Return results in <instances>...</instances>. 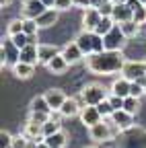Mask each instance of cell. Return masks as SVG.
<instances>
[{
	"label": "cell",
	"mask_w": 146,
	"mask_h": 148,
	"mask_svg": "<svg viewBox=\"0 0 146 148\" xmlns=\"http://www.w3.org/2000/svg\"><path fill=\"white\" fill-rule=\"evenodd\" d=\"M86 148H97V146H86Z\"/></svg>",
	"instance_id": "obj_48"
},
{
	"label": "cell",
	"mask_w": 146,
	"mask_h": 148,
	"mask_svg": "<svg viewBox=\"0 0 146 148\" xmlns=\"http://www.w3.org/2000/svg\"><path fill=\"white\" fill-rule=\"evenodd\" d=\"M113 27H115V23H113V18H111V16H101V21H99L97 27H95V33L103 37V35H107L109 31H111Z\"/></svg>",
	"instance_id": "obj_25"
},
{
	"label": "cell",
	"mask_w": 146,
	"mask_h": 148,
	"mask_svg": "<svg viewBox=\"0 0 146 148\" xmlns=\"http://www.w3.org/2000/svg\"><path fill=\"white\" fill-rule=\"evenodd\" d=\"M119 27H121V31H123V35L127 37V39H130V37H136L140 33V25L134 21V18L127 21V23H123V25H119Z\"/></svg>",
	"instance_id": "obj_28"
},
{
	"label": "cell",
	"mask_w": 146,
	"mask_h": 148,
	"mask_svg": "<svg viewBox=\"0 0 146 148\" xmlns=\"http://www.w3.org/2000/svg\"><path fill=\"white\" fill-rule=\"evenodd\" d=\"M68 60L64 58V56H62V51L56 56V58H51L49 60V64H47V70L51 72V74H64L66 70H68Z\"/></svg>",
	"instance_id": "obj_21"
},
{
	"label": "cell",
	"mask_w": 146,
	"mask_h": 148,
	"mask_svg": "<svg viewBox=\"0 0 146 148\" xmlns=\"http://www.w3.org/2000/svg\"><path fill=\"white\" fill-rule=\"evenodd\" d=\"M12 136L8 134V132H4V130H2V132H0V148H10L12 146Z\"/></svg>",
	"instance_id": "obj_37"
},
{
	"label": "cell",
	"mask_w": 146,
	"mask_h": 148,
	"mask_svg": "<svg viewBox=\"0 0 146 148\" xmlns=\"http://www.w3.org/2000/svg\"><path fill=\"white\" fill-rule=\"evenodd\" d=\"M37 31H39V25H37V21H33V18H25V27H23V33H27V35H37Z\"/></svg>",
	"instance_id": "obj_34"
},
{
	"label": "cell",
	"mask_w": 146,
	"mask_h": 148,
	"mask_svg": "<svg viewBox=\"0 0 146 148\" xmlns=\"http://www.w3.org/2000/svg\"><path fill=\"white\" fill-rule=\"evenodd\" d=\"M19 62H25V64H33L37 66L39 64V43H29L21 49V60Z\"/></svg>",
	"instance_id": "obj_14"
},
{
	"label": "cell",
	"mask_w": 146,
	"mask_h": 148,
	"mask_svg": "<svg viewBox=\"0 0 146 148\" xmlns=\"http://www.w3.org/2000/svg\"><path fill=\"white\" fill-rule=\"evenodd\" d=\"M80 95H82V99H84V105L97 107L99 103H103V101L109 97V90H107L103 84H99V82H90V84H86V86L80 90Z\"/></svg>",
	"instance_id": "obj_3"
},
{
	"label": "cell",
	"mask_w": 146,
	"mask_h": 148,
	"mask_svg": "<svg viewBox=\"0 0 146 148\" xmlns=\"http://www.w3.org/2000/svg\"><path fill=\"white\" fill-rule=\"evenodd\" d=\"M107 2H111V0H90V8H101V6H105Z\"/></svg>",
	"instance_id": "obj_41"
},
{
	"label": "cell",
	"mask_w": 146,
	"mask_h": 148,
	"mask_svg": "<svg viewBox=\"0 0 146 148\" xmlns=\"http://www.w3.org/2000/svg\"><path fill=\"white\" fill-rule=\"evenodd\" d=\"M37 148H49V146H47V144H45V140H43V142H39V146H37Z\"/></svg>",
	"instance_id": "obj_46"
},
{
	"label": "cell",
	"mask_w": 146,
	"mask_h": 148,
	"mask_svg": "<svg viewBox=\"0 0 146 148\" xmlns=\"http://www.w3.org/2000/svg\"><path fill=\"white\" fill-rule=\"evenodd\" d=\"M10 4H12V0H0V6H2V8L4 6H10Z\"/></svg>",
	"instance_id": "obj_44"
},
{
	"label": "cell",
	"mask_w": 146,
	"mask_h": 148,
	"mask_svg": "<svg viewBox=\"0 0 146 148\" xmlns=\"http://www.w3.org/2000/svg\"><path fill=\"white\" fill-rule=\"evenodd\" d=\"M37 146H39V142H37V140H29L25 148H37Z\"/></svg>",
	"instance_id": "obj_42"
},
{
	"label": "cell",
	"mask_w": 146,
	"mask_h": 148,
	"mask_svg": "<svg viewBox=\"0 0 146 148\" xmlns=\"http://www.w3.org/2000/svg\"><path fill=\"white\" fill-rule=\"evenodd\" d=\"M88 136L90 140L95 142H107L113 138V132H111V123H109V119H103L99 123H95L93 127H88Z\"/></svg>",
	"instance_id": "obj_7"
},
{
	"label": "cell",
	"mask_w": 146,
	"mask_h": 148,
	"mask_svg": "<svg viewBox=\"0 0 146 148\" xmlns=\"http://www.w3.org/2000/svg\"><path fill=\"white\" fill-rule=\"evenodd\" d=\"M101 12L97 10V8H86L84 12H82V29L84 31H95V27H97V23L101 21Z\"/></svg>",
	"instance_id": "obj_15"
},
{
	"label": "cell",
	"mask_w": 146,
	"mask_h": 148,
	"mask_svg": "<svg viewBox=\"0 0 146 148\" xmlns=\"http://www.w3.org/2000/svg\"><path fill=\"white\" fill-rule=\"evenodd\" d=\"M23 2H29V0H23Z\"/></svg>",
	"instance_id": "obj_49"
},
{
	"label": "cell",
	"mask_w": 146,
	"mask_h": 148,
	"mask_svg": "<svg viewBox=\"0 0 146 148\" xmlns=\"http://www.w3.org/2000/svg\"><path fill=\"white\" fill-rule=\"evenodd\" d=\"M49 117H51V113H41V111H31V113H29V119H31V121L41 123V125H43Z\"/></svg>",
	"instance_id": "obj_33"
},
{
	"label": "cell",
	"mask_w": 146,
	"mask_h": 148,
	"mask_svg": "<svg viewBox=\"0 0 146 148\" xmlns=\"http://www.w3.org/2000/svg\"><path fill=\"white\" fill-rule=\"evenodd\" d=\"M8 37H10V41L19 49H23L25 45H29V35L27 33H16V35H8Z\"/></svg>",
	"instance_id": "obj_31"
},
{
	"label": "cell",
	"mask_w": 146,
	"mask_h": 148,
	"mask_svg": "<svg viewBox=\"0 0 146 148\" xmlns=\"http://www.w3.org/2000/svg\"><path fill=\"white\" fill-rule=\"evenodd\" d=\"M111 2H113V0H111Z\"/></svg>",
	"instance_id": "obj_50"
},
{
	"label": "cell",
	"mask_w": 146,
	"mask_h": 148,
	"mask_svg": "<svg viewBox=\"0 0 146 148\" xmlns=\"http://www.w3.org/2000/svg\"><path fill=\"white\" fill-rule=\"evenodd\" d=\"M29 111H41V113H51V107L45 99V95H39V97H35L29 105Z\"/></svg>",
	"instance_id": "obj_24"
},
{
	"label": "cell",
	"mask_w": 146,
	"mask_h": 148,
	"mask_svg": "<svg viewBox=\"0 0 146 148\" xmlns=\"http://www.w3.org/2000/svg\"><path fill=\"white\" fill-rule=\"evenodd\" d=\"M72 6H74L72 0H56V6H53V8H58V10L62 12V10H70Z\"/></svg>",
	"instance_id": "obj_38"
},
{
	"label": "cell",
	"mask_w": 146,
	"mask_h": 148,
	"mask_svg": "<svg viewBox=\"0 0 146 148\" xmlns=\"http://www.w3.org/2000/svg\"><path fill=\"white\" fill-rule=\"evenodd\" d=\"M62 130V123H60V119H47L43 125H41V134H43V138H47V136H51V134H56V132H60Z\"/></svg>",
	"instance_id": "obj_26"
},
{
	"label": "cell",
	"mask_w": 146,
	"mask_h": 148,
	"mask_svg": "<svg viewBox=\"0 0 146 148\" xmlns=\"http://www.w3.org/2000/svg\"><path fill=\"white\" fill-rule=\"evenodd\" d=\"M47 10V6L41 2V0H29V2H23V18H33V21H37V18Z\"/></svg>",
	"instance_id": "obj_8"
},
{
	"label": "cell",
	"mask_w": 146,
	"mask_h": 148,
	"mask_svg": "<svg viewBox=\"0 0 146 148\" xmlns=\"http://www.w3.org/2000/svg\"><path fill=\"white\" fill-rule=\"evenodd\" d=\"M111 119L121 132H125V130H130L132 125H134V115L132 113H127V111H123V109H119V111H113V115L109 117Z\"/></svg>",
	"instance_id": "obj_13"
},
{
	"label": "cell",
	"mask_w": 146,
	"mask_h": 148,
	"mask_svg": "<svg viewBox=\"0 0 146 148\" xmlns=\"http://www.w3.org/2000/svg\"><path fill=\"white\" fill-rule=\"evenodd\" d=\"M27 140H37V142H43V134H41V123H35V121H27L23 132H21Z\"/></svg>",
	"instance_id": "obj_17"
},
{
	"label": "cell",
	"mask_w": 146,
	"mask_h": 148,
	"mask_svg": "<svg viewBox=\"0 0 146 148\" xmlns=\"http://www.w3.org/2000/svg\"><path fill=\"white\" fill-rule=\"evenodd\" d=\"M103 41H105V51H121L125 41H127V37L123 35L121 27L115 25L107 35H103Z\"/></svg>",
	"instance_id": "obj_5"
},
{
	"label": "cell",
	"mask_w": 146,
	"mask_h": 148,
	"mask_svg": "<svg viewBox=\"0 0 146 148\" xmlns=\"http://www.w3.org/2000/svg\"><path fill=\"white\" fill-rule=\"evenodd\" d=\"M72 2H74L76 8H82V10L90 8V0H72Z\"/></svg>",
	"instance_id": "obj_40"
},
{
	"label": "cell",
	"mask_w": 146,
	"mask_h": 148,
	"mask_svg": "<svg viewBox=\"0 0 146 148\" xmlns=\"http://www.w3.org/2000/svg\"><path fill=\"white\" fill-rule=\"evenodd\" d=\"M121 76L127 78L130 82H136V80H146V62L144 60H125L123 68H121Z\"/></svg>",
	"instance_id": "obj_4"
},
{
	"label": "cell",
	"mask_w": 146,
	"mask_h": 148,
	"mask_svg": "<svg viewBox=\"0 0 146 148\" xmlns=\"http://www.w3.org/2000/svg\"><path fill=\"white\" fill-rule=\"evenodd\" d=\"M58 14H60V10H58V8H47V10L37 18L39 29H49L51 25H56V23H58Z\"/></svg>",
	"instance_id": "obj_20"
},
{
	"label": "cell",
	"mask_w": 146,
	"mask_h": 148,
	"mask_svg": "<svg viewBox=\"0 0 146 148\" xmlns=\"http://www.w3.org/2000/svg\"><path fill=\"white\" fill-rule=\"evenodd\" d=\"M97 109H99V113L103 115V119H109V117L113 115V111H115V109L111 107V103H109L107 99H105L103 103H99V105H97Z\"/></svg>",
	"instance_id": "obj_32"
},
{
	"label": "cell",
	"mask_w": 146,
	"mask_h": 148,
	"mask_svg": "<svg viewBox=\"0 0 146 148\" xmlns=\"http://www.w3.org/2000/svg\"><path fill=\"white\" fill-rule=\"evenodd\" d=\"M125 64V58L121 51H101L86 56V68L95 74H117L121 72Z\"/></svg>",
	"instance_id": "obj_1"
},
{
	"label": "cell",
	"mask_w": 146,
	"mask_h": 148,
	"mask_svg": "<svg viewBox=\"0 0 146 148\" xmlns=\"http://www.w3.org/2000/svg\"><path fill=\"white\" fill-rule=\"evenodd\" d=\"M62 56L68 60V64L72 66V64H78L82 58H84V53L80 51V47H78V43L76 41H68L64 47H62Z\"/></svg>",
	"instance_id": "obj_10"
},
{
	"label": "cell",
	"mask_w": 146,
	"mask_h": 148,
	"mask_svg": "<svg viewBox=\"0 0 146 148\" xmlns=\"http://www.w3.org/2000/svg\"><path fill=\"white\" fill-rule=\"evenodd\" d=\"M146 92V80H136V82H132V86H130V95L132 97H142Z\"/></svg>",
	"instance_id": "obj_30"
},
{
	"label": "cell",
	"mask_w": 146,
	"mask_h": 148,
	"mask_svg": "<svg viewBox=\"0 0 146 148\" xmlns=\"http://www.w3.org/2000/svg\"><path fill=\"white\" fill-rule=\"evenodd\" d=\"M134 21L138 25H144L146 23V4H140L136 10H134Z\"/></svg>",
	"instance_id": "obj_35"
},
{
	"label": "cell",
	"mask_w": 146,
	"mask_h": 148,
	"mask_svg": "<svg viewBox=\"0 0 146 148\" xmlns=\"http://www.w3.org/2000/svg\"><path fill=\"white\" fill-rule=\"evenodd\" d=\"M107 101L111 103V107H113L115 111L123 109V97H117V95H111V92H109V97H107Z\"/></svg>",
	"instance_id": "obj_36"
},
{
	"label": "cell",
	"mask_w": 146,
	"mask_h": 148,
	"mask_svg": "<svg viewBox=\"0 0 146 148\" xmlns=\"http://www.w3.org/2000/svg\"><path fill=\"white\" fill-rule=\"evenodd\" d=\"M41 2H43L47 8H53V6H56V0H41Z\"/></svg>",
	"instance_id": "obj_43"
},
{
	"label": "cell",
	"mask_w": 146,
	"mask_h": 148,
	"mask_svg": "<svg viewBox=\"0 0 146 148\" xmlns=\"http://www.w3.org/2000/svg\"><path fill=\"white\" fill-rule=\"evenodd\" d=\"M113 2H115V4H127L130 0H113Z\"/></svg>",
	"instance_id": "obj_45"
},
{
	"label": "cell",
	"mask_w": 146,
	"mask_h": 148,
	"mask_svg": "<svg viewBox=\"0 0 146 148\" xmlns=\"http://www.w3.org/2000/svg\"><path fill=\"white\" fill-rule=\"evenodd\" d=\"M45 140V144L49 146V148H66V144H68V136L62 132H56V134H51V136H47V138H43Z\"/></svg>",
	"instance_id": "obj_23"
},
{
	"label": "cell",
	"mask_w": 146,
	"mask_h": 148,
	"mask_svg": "<svg viewBox=\"0 0 146 148\" xmlns=\"http://www.w3.org/2000/svg\"><path fill=\"white\" fill-rule=\"evenodd\" d=\"M23 27H25V18H12L6 31H8V35H16V33H23Z\"/></svg>",
	"instance_id": "obj_29"
},
{
	"label": "cell",
	"mask_w": 146,
	"mask_h": 148,
	"mask_svg": "<svg viewBox=\"0 0 146 148\" xmlns=\"http://www.w3.org/2000/svg\"><path fill=\"white\" fill-rule=\"evenodd\" d=\"M111 18H113L115 25H123V23H127V21H132V18H134V12H132V8L127 4H115L113 12H111Z\"/></svg>",
	"instance_id": "obj_11"
},
{
	"label": "cell",
	"mask_w": 146,
	"mask_h": 148,
	"mask_svg": "<svg viewBox=\"0 0 146 148\" xmlns=\"http://www.w3.org/2000/svg\"><path fill=\"white\" fill-rule=\"evenodd\" d=\"M80 111H82V107L78 105V101L74 97H68L60 109V113H62V117H74V115H80Z\"/></svg>",
	"instance_id": "obj_19"
},
{
	"label": "cell",
	"mask_w": 146,
	"mask_h": 148,
	"mask_svg": "<svg viewBox=\"0 0 146 148\" xmlns=\"http://www.w3.org/2000/svg\"><path fill=\"white\" fill-rule=\"evenodd\" d=\"M45 99H47L51 111H60L62 105H64V101H66L68 97H66V92H64L62 88H49V90H45Z\"/></svg>",
	"instance_id": "obj_12"
},
{
	"label": "cell",
	"mask_w": 146,
	"mask_h": 148,
	"mask_svg": "<svg viewBox=\"0 0 146 148\" xmlns=\"http://www.w3.org/2000/svg\"><path fill=\"white\" fill-rule=\"evenodd\" d=\"M138 109H140V99L138 97H125L123 99V111H127V113H132V115H136L138 113Z\"/></svg>",
	"instance_id": "obj_27"
},
{
	"label": "cell",
	"mask_w": 146,
	"mask_h": 148,
	"mask_svg": "<svg viewBox=\"0 0 146 148\" xmlns=\"http://www.w3.org/2000/svg\"><path fill=\"white\" fill-rule=\"evenodd\" d=\"M21 60V49L16 47L12 41H10V37L6 41H2V47H0V62H2V68L4 66H14V64H19Z\"/></svg>",
	"instance_id": "obj_6"
},
{
	"label": "cell",
	"mask_w": 146,
	"mask_h": 148,
	"mask_svg": "<svg viewBox=\"0 0 146 148\" xmlns=\"http://www.w3.org/2000/svg\"><path fill=\"white\" fill-rule=\"evenodd\" d=\"M27 142H29V140H27L23 134H21V136H14V140H12V146H10V148H25V146H27Z\"/></svg>",
	"instance_id": "obj_39"
},
{
	"label": "cell",
	"mask_w": 146,
	"mask_h": 148,
	"mask_svg": "<svg viewBox=\"0 0 146 148\" xmlns=\"http://www.w3.org/2000/svg\"><path fill=\"white\" fill-rule=\"evenodd\" d=\"M74 41L78 43L80 51L84 53V58H86V56H90V53H101V51H105V41H103V37L97 35L95 31H84V29H82Z\"/></svg>",
	"instance_id": "obj_2"
},
{
	"label": "cell",
	"mask_w": 146,
	"mask_h": 148,
	"mask_svg": "<svg viewBox=\"0 0 146 148\" xmlns=\"http://www.w3.org/2000/svg\"><path fill=\"white\" fill-rule=\"evenodd\" d=\"M80 121L86 125V127H93L95 123H99V121H103V115L99 113V109L97 107H93V105H86V107H82V111H80Z\"/></svg>",
	"instance_id": "obj_9"
},
{
	"label": "cell",
	"mask_w": 146,
	"mask_h": 148,
	"mask_svg": "<svg viewBox=\"0 0 146 148\" xmlns=\"http://www.w3.org/2000/svg\"><path fill=\"white\" fill-rule=\"evenodd\" d=\"M140 2H142V4H146V0H140Z\"/></svg>",
	"instance_id": "obj_47"
},
{
	"label": "cell",
	"mask_w": 146,
	"mask_h": 148,
	"mask_svg": "<svg viewBox=\"0 0 146 148\" xmlns=\"http://www.w3.org/2000/svg\"><path fill=\"white\" fill-rule=\"evenodd\" d=\"M33 72H35V66L33 64H25V62H19V64H14L12 66V74L16 78H21V80H27L33 76Z\"/></svg>",
	"instance_id": "obj_22"
},
{
	"label": "cell",
	"mask_w": 146,
	"mask_h": 148,
	"mask_svg": "<svg viewBox=\"0 0 146 148\" xmlns=\"http://www.w3.org/2000/svg\"><path fill=\"white\" fill-rule=\"evenodd\" d=\"M62 49H58L56 45H49V43H39V64L47 66L51 58H56Z\"/></svg>",
	"instance_id": "obj_18"
},
{
	"label": "cell",
	"mask_w": 146,
	"mask_h": 148,
	"mask_svg": "<svg viewBox=\"0 0 146 148\" xmlns=\"http://www.w3.org/2000/svg\"><path fill=\"white\" fill-rule=\"evenodd\" d=\"M130 86H132V82L127 80V78H123V76H119V78H115L113 82H111V88H109V92L111 95H117V97H130Z\"/></svg>",
	"instance_id": "obj_16"
}]
</instances>
